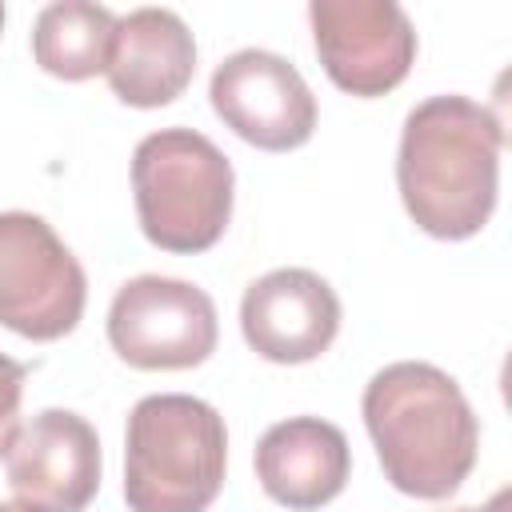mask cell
Segmentation results:
<instances>
[{
    "mask_svg": "<svg viewBox=\"0 0 512 512\" xmlns=\"http://www.w3.org/2000/svg\"><path fill=\"white\" fill-rule=\"evenodd\" d=\"M116 12L92 0H56L32 24V60L56 80H92L108 68Z\"/></svg>",
    "mask_w": 512,
    "mask_h": 512,
    "instance_id": "cell-13",
    "label": "cell"
},
{
    "mask_svg": "<svg viewBox=\"0 0 512 512\" xmlns=\"http://www.w3.org/2000/svg\"><path fill=\"white\" fill-rule=\"evenodd\" d=\"M220 324L204 288L176 276H132L116 288L108 308V344L144 372L196 368L216 352Z\"/></svg>",
    "mask_w": 512,
    "mask_h": 512,
    "instance_id": "cell-6",
    "label": "cell"
},
{
    "mask_svg": "<svg viewBox=\"0 0 512 512\" xmlns=\"http://www.w3.org/2000/svg\"><path fill=\"white\" fill-rule=\"evenodd\" d=\"M0 28H4V4H0Z\"/></svg>",
    "mask_w": 512,
    "mask_h": 512,
    "instance_id": "cell-17",
    "label": "cell"
},
{
    "mask_svg": "<svg viewBox=\"0 0 512 512\" xmlns=\"http://www.w3.org/2000/svg\"><path fill=\"white\" fill-rule=\"evenodd\" d=\"M348 472H352L348 436L320 416L280 420L256 444L260 488L292 512H312L336 500L348 484Z\"/></svg>",
    "mask_w": 512,
    "mask_h": 512,
    "instance_id": "cell-11",
    "label": "cell"
},
{
    "mask_svg": "<svg viewBox=\"0 0 512 512\" xmlns=\"http://www.w3.org/2000/svg\"><path fill=\"white\" fill-rule=\"evenodd\" d=\"M228 468L224 416L188 392L136 400L124 432L128 512H204Z\"/></svg>",
    "mask_w": 512,
    "mask_h": 512,
    "instance_id": "cell-3",
    "label": "cell"
},
{
    "mask_svg": "<svg viewBox=\"0 0 512 512\" xmlns=\"http://www.w3.org/2000/svg\"><path fill=\"white\" fill-rule=\"evenodd\" d=\"M364 428L384 480L416 500H448L476 468L480 424L460 384L424 360H396L364 384Z\"/></svg>",
    "mask_w": 512,
    "mask_h": 512,
    "instance_id": "cell-2",
    "label": "cell"
},
{
    "mask_svg": "<svg viewBox=\"0 0 512 512\" xmlns=\"http://www.w3.org/2000/svg\"><path fill=\"white\" fill-rule=\"evenodd\" d=\"M316 56L340 92L360 100L392 92L416 60V28L396 0H312Z\"/></svg>",
    "mask_w": 512,
    "mask_h": 512,
    "instance_id": "cell-7",
    "label": "cell"
},
{
    "mask_svg": "<svg viewBox=\"0 0 512 512\" xmlns=\"http://www.w3.org/2000/svg\"><path fill=\"white\" fill-rule=\"evenodd\" d=\"M4 464L16 508L84 512L100 488V436L80 412L44 408L20 424Z\"/></svg>",
    "mask_w": 512,
    "mask_h": 512,
    "instance_id": "cell-9",
    "label": "cell"
},
{
    "mask_svg": "<svg viewBox=\"0 0 512 512\" xmlns=\"http://www.w3.org/2000/svg\"><path fill=\"white\" fill-rule=\"evenodd\" d=\"M508 504H512V492L500 488V492H496L488 504H480V508H464V504H460V508H436V512H508Z\"/></svg>",
    "mask_w": 512,
    "mask_h": 512,
    "instance_id": "cell-15",
    "label": "cell"
},
{
    "mask_svg": "<svg viewBox=\"0 0 512 512\" xmlns=\"http://www.w3.org/2000/svg\"><path fill=\"white\" fill-rule=\"evenodd\" d=\"M196 72V40L188 24L172 8H132L116 16L112 56H108V84L116 100L132 108H160L172 104Z\"/></svg>",
    "mask_w": 512,
    "mask_h": 512,
    "instance_id": "cell-12",
    "label": "cell"
},
{
    "mask_svg": "<svg viewBox=\"0 0 512 512\" xmlns=\"http://www.w3.org/2000/svg\"><path fill=\"white\" fill-rule=\"evenodd\" d=\"M248 348L272 364H308L340 332V296L312 268H272L240 300Z\"/></svg>",
    "mask_w": 512,
    "mask_h": 512,
    "instance_id": "cell-10",
    "label": "cell"
},
{
    "mask_svg": "<svg viewBox=\"0 0 512 512\" xmlns=\"http://www.w3.org/2000/svg\"><path fill=\"white\" fill-rule=\"evenodd\" d=\"M500 120L468 96H428L400 128L396 188L412 224L436 240L476 236L500 192Z\"/></svg>",
    "mask_w": 512,
    "mask_h": 512,
    "instance_id": "cell-1",
    "label": "cell"
},
{
    "mask_svg": "<svg viewBox=\"0 0 512 512\" xmlns=\"http://www.w3.org/2000/svg\"><path fill=\"white\" fill-rule=\"evenodd\" d=\"M0 512H24V508H16V504H0Z\"/></svg>",
    "mask_w": 512,
    "mask_h": 512,
    "instance_id": "cell-16",
    "label": "cell"
},
{
    "mask_svg": "<svg viewBox=\"0 0 512 512\" xmlns=\"http://www.w3.org/2000/svg\"><path fill=\"white\" fill-rule=\"evenodd\" d=\"M232 160L196 128L148 132L132 152L140 232L164 252H208L232 220Z\"/></svg>",
    "mask_w": 512,
    "mask_h": 512,
    "instance_id": "cell-4",
    "label": "cell"
},
{
    "mask_svg": "<svg viewBox=\"0 0 512 512\" xmlns=\"http://www.w3.org/2000/svg\"><path fill=\"white\" fill-rule=\"evenodd\" d=\"M24 364L0 352V456H8L20 432V396H24Z\"/></svg>",
    "mask_w": 512,
    "mask_h": 512,
    "instance_id": "cell-14",
    "label": "cell"
},
{
    "mask_svg": "<svg viewBox=\"0 0 512 512\" xmlns=\"http://www.w3.org/2000/svg\"><path fill=\"white\" fill-rule=\"evenodd\" d=\"M88 304V276L36 212H0V324L24 340L68 336Z\"/></svg>",
    "mask_w": 512,
    "mask_h": 512,
    "instance_id": "cell-5",
    "label": "cell"
},
{
    "mask_svg": "<svg viewBox=\"0 0 512 512\" xmlns=\"http://www.w3.org/2000/svg\"><path fill=\"white\" fill-rule=\"evenodd\" d=\"M212 112L248 144L288 152L308 144L316 128V96L300 68L268 48H240L224 56L208 84Z\"/></svg>",
    "mask_w": 512,
    "mask_h": 512,
    "instance_id": "cell-8",
    "label": "cell"
}]
</instances>
